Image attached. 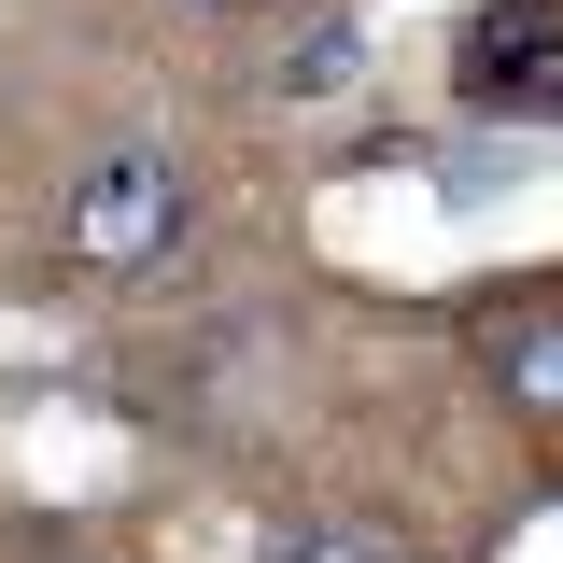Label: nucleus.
<instances>
[{
  "label": "nucleus",
  "instance_id": "nucleus-1",
  "mask_svg": "<svg viewBox=\"0 0 563 563\" xmlns=\"http://www.w3.org/2000/svg\"><path fill=\"white\" fill-rule=\"evenodd\" d=\"M57 240H70V268H99V282L155 268V254L184 240V155H169V141H113V155H85Z\"/></svg>",
  "mask_w": 563,
  "mask_h": 563
},
{
  "label": "nucleus",
  "instance_id": "nucleus-2",
  "mask_svg": "<svg viewBox=\"0 0 563 563\" xmlns=\"http://www.w3.org/2000/svg\"><path fill=\"white\" fill-rule=\"evenodd\" d=\"M479 366H493V395H507L521 422H563V310H493Z\"/></svg>",
  "mask_w": 563,
  "mask_h": 563
},
{
  "label": "nucleus",
  "instance_id": "nucleus-3",
  "mask_svg": "<svg viewBox=\"0 0 563 563\" xmlns=\"http://www.w3.org/2000/svg\"><path fill=\"white\" fill-rule=\"evenodd\" d=\"M254 563H395V550H380V536H339V521H282Z\"/></svg>",
  "mask_w": 563,
  "mask_h": 563
},
{
  "label": "nucleus",
  "instance_id": "nucleus-4",
  "mask_svg": "<svg viewBox=\"0 0 563 563\" xmlns=\"http://www.w3.org/2000/svg\"><path fill=\"white\" fill-rule=\"evenodd\" d=\"M225 14H254V0H225Z\"/></svg>",
  "mask_w": 563,
  "mask_h": 563
}]
</instances>
